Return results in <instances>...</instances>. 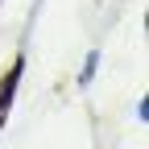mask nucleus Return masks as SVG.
Wrapping results in <instances>:
<instances>
[{
    "mask_svg": "<svg viewBox=\"0 0 149 149\" xmlns=\"http://www.w3.org/2000/svg\"><path fill=\"white\" fill-rule=\"evenodd\" d=\"M21 70H25V58H17L8 66V74L0 79V128L8 120V108H13V95H17V83H21Z\"/></svg>",
    "mask_w": 149,
    "mask_h": 149,
    "instance_id": "obj_1",
    "label": "nucleus"
},
{
    "mask_svg": "<svg viewBox=\"0 0 149 149\" xmlns=\"http://www.w3.org/2000/svg\"><path fill=\"white\" fill-rule=\"evenodd\" d=\"M95 66H100V50H91V54H87V66H83V74H79V83H83V87L91 83V74H95Z\"/></svg>",
    "mask_w": 149,
    "mask_h": 149,
    "instance_id": "obj_2",
    "label": "nucleus"
}]
</instances>
